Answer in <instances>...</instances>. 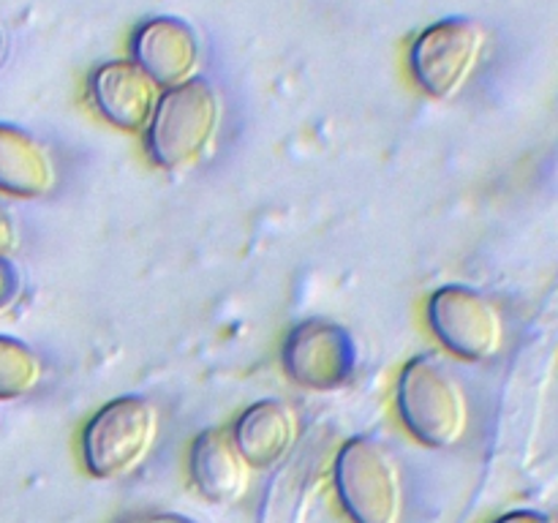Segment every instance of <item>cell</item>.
Instances as JSON below:
<instances>
[{
  "mask_svg": "<svg viewBox=\"0 0 558 523\" xmlns=\"http://www.w3.org/2000/svg\"><path fill=\"white\" fill-rule=\"evenodd\" d=\"M483 47L485 33L477 22L441 20L414 38L409 65L428 96L452 98L472 80Z\"/></svg>",
  "mask_w": 558,
  "mask_h": 523,
  "instance_id": "5",
  "label": "cell"
},
{
  "mask_svg": "<svg viewBox=\"0 0 558 523\" xmlns=\"http://www.w3.org/2000/svg\"><path fill=\"white\" fill-rule=\"evenodd\" d=\"M44 379V363L27 343L0 336V401L31 396Z\"/></svg>",
  "mask_w": 558,
  "mask_h": 523,
  "instance_id": "13",
  "label": "cell"
},
{
  "mask_svg": "<svg viewBox=\"0 0 558 523\" xmlns=\"http://www.w3.org/2000/svg\"><path fill=\"white\" fill-rule=\"evenodd\" d=\"M221 125V101L207 80L169 87L147 125V153L167 172H189L210 156Z\"/></svg>",
  "mask_w": 558,
  "mask_h": 523,
  "instance_id": "1",
  "label": "cell"
},
{
  "mask_svg": "<svg viewBox=\"0 0 558 523\" xmlns=\"http://www.w3.org/2000/svg\"><path fill=\"white\" fill-rule=\"evenodd\" d=\"M251 463L229 428H207L191 447V479L205 499L234 504L251 485Z\"/></svg>",
  "mask_w": 558,
  "mask_h": 523,
  "instance_id": "10",
  "label": "cell"
},
{
  "mask_svg": "<svg viewBox=\"0 0 558 523\" xmlns=\"http://www.w3.org/2000/svg\"><path fill=\"white\" fill-rule=\"evenodd\" d=\"M428 321L452 354L472 363L490 360L505 343V321L494 300L463 283H447L430 294Z\"/></svg>",
  "mask_w": 558,
  "mask_h": 523,
  "instance_id": "6",
  "label": "cell"
},
{
  "mask_svg": "<svg viewBox=\"0 0 558 523\" xmlns=\"http://www.w3.org/2000/svg\"><path fill=\"white\" fill-rule=\"evenodd\" d=\"M494 523H554V521L537 510H512L507 512V515L496 518Z\"/></svg>",
  "mask_w": 558,
  "mask_h": 523,
  "instance_id": "17",
  "label": "cell"
},
{
  "mask_svg": "<svg viewBox=\"0 0 558 523\" xmlns=\"http://www.w3.org/2000/svg\"><path fill=\"white\" fill-rule=\"evenodd\" d=\"M118 523H194L174 512H131V515L120 518Z\"/></svg>",
  "mask_w": 558,
  "mask_h": 523,
  "instance_id": "16",
  "label": "cell"
},
{
  "mask_svg": "<svg viewBox=\"0 0 558 523\" xmlns=\"http://www.w3.org/2000/svg\"><path fill=\"white\" fill-rule=\"evenodd\" d=\"M16 292H20V272L14 270L9 259L0 256V311L14 303Z\"/></svg>",
  "mask_w": 558,
  "mask_h": 523,
  "instance_id": "15",
  "label": "cell"
},
{
  "mask_svg": "<svg viewBox=\"0 0 558 523\" xmlns=\"http://www.w3.org/2000/svg\"><path fill=\"white\" fill-rule=\"evenodd\" d=\"M16 248H20V232H16V223L11 218V212L0 202V256L9 259Z\"/></svg>",
  "mask_w": 558,
  "mask_h": 523,
  "instance_id": "14",
  "label": "cell"
},
{
  "mask_svg": "<svg viewBox=\"0 0 558 523\" xmlns=\"http://www.w3.org/2000/svg\"><path fill=\"white\" fill-rule=\"evenodd\" d=\"M398 412L417 441L452 447L469 430V398L436 354L409 360L398 379Z\"/></svg>",
  "mask_w": 558,
  "mask_h": 523,
  "instance_id": "2",
  "label": "cell"
},
{
  "mask_svg": "<svg viewBox=\"0 0 558 523\" xmlns=\"http://www.w3.org/2000/svg\"><path fill=\"white\" fill-rule=\"evenodd\" d=\"M232 434L245 461L256 469H267L283 461L298 445L300 419L292 406L267 398L240 414Z\"/></svg>",
  "mask_w": 558,
  "mask_h": 523,
  "instance_id": "11",
  "label": "cell"
},
{
  "mask_svg": "<svg viewBox=\"0 0 558 523\" xmlns=\"http://www.w3.org/2000/svg\"><path fill=\"white\" fill-rule=\"evenodd\" d=\"M134 63L158 87H178L194 80L199 65V38L174 16H156L136 27Z\"/></svg>",
  "mask_w": 558,
  "mask_h": 523,
  "instance_id": "8",
  "label": "cell"
},
{
  "mask_svg": "<svg viewBox=\"0 0 558 523\" xmlns=\"http://www.w3.org/2000/svg\"><path fill=\"white\" fill-rule=\"evenodd\" d=\"M336 488L352 523H401L403 477L381 441L354 436L336 461Z\"/></svg>",
  "mask_w": 558,
  "mask_h": 523,
  "instance_id": "4",
  "label": "cell"
},
{
  "mask_svg": "<svg viewBox=\"0 0 558 523\" xmlns=\"http://www.w3.org/2000/svg\"><path fill=\"white\" fill-rule=\"evenodd\" d=\"M54 185L58 167L47 147L27 131L0 123V191L22 199H38Z\"/></svg>",
  "mask_w": 558,
  "mask_h": 523,
  "instance_id": "12",
  "label": "cell"
},
{
  "mask_svg": "<svg viewBox=\"0 0 558 523\" xmlns=\"http://www.w3.org/2000/svg\"><path fill=\"white\" fill-rule=\"evenodd\" d=\"M161 417L156 403L123 396L104 403L82 434V458L93 477L120 479L147 461L158 441Z\"/></svg>",
  "mask_w": 558,
  "mask_h": 523,
  "instance_id": "3",
  "label": "cell"
},
{
  "mask_svg": "<svg viewBox=\"0 0 558 523\" xmlns=\"http://www.w3.org/2000/svg\"><path fill=\"white\" fill-rule=\"evenodd\" d=\"M357 365V346L341 325L327 319H308L292 327L283 341V368L308 390H338L349 381Z\"/></svg>",
  "mask_w": 558,
  "mask_h": 523,
  "instance_id": "7",
  "label": "cell"
},
{
  "mask_svg": "<svg viewBox=\"0 0 558 523\" xmlns=\"http://www.w3.org/2000/svg\"><path fill=\"white\" fill-rule=\"evenodd\" d=\"M90 98L112 125L142 131L150 125L153 112L161 101V87L134 60H112L93 71Z\"/></svg>",
  "mask_w": 558,
  "mask_h": 523,
  "instance_id": "9",
  "label": "cell"
}]
</instances>
